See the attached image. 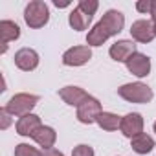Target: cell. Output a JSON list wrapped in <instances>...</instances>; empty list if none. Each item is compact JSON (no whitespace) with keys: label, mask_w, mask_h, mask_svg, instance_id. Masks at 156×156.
I'll list each match as a JSON object with an SVG mask.
<instances>
[{"label":"cell","mask_w":156,"mask_h":156,"mask_svg":"<svg viewBox=\"0 0 156 156\" xmlns=\"http://www.w3.org/2000/svg\"><path fill=\"white\" fill-rule=\"evenodd\" d=\"M118 94H119L121 99H125L129 103H136V105L151 103L152 98H154L152 88L145 83H127V85L118 88Z\"/></svg>","instance_id":"obj_1"},{"label":"cell","mask_w":156,"mask_h":156,"mask_svg":"<svg viewBox=\"0 0 156 156\" xmlns=\"http://www.w3.org/2000/svg\"><path fill=\"white\" fill-rule=\"evenodd\" d=\"M24 20L31 30H39L50 20V8L42 0H31L24 9Z\"/></svg>","instance_id":"obj_2"},{"label":"cell","mask_w":156,"mask_h":156,"mask_svg":"<svg viewBox=\"0 0 156 156\" xmlns=\"http://www.w3.org/2000/svg\"><path fill=\"white\" fill-rule=\"evenodd\" d=\"M39 103V96L35 94H15L8 103H6V110L11 114V116H17V118H22V116H28L31 114V110L35 108V105Z\"/></svg>","instance_id":"obj_3"},{"label":"cell","mask_w":156,"mask_h":156,"mask_svg":"<svg viewBox=\"0 0 156 156\" xmlns=\"http://www.w3.org/2000/svg\"><path fill=\"white\" fill-rule=\"evenodd\" d=\"M92 59V48L90 46H73L62 53V64L64 66H83Z\"/></svg>","instance_id":"obj_4"},{"label":"cell","mask_w":156,"mask_h":156,"mask_svg":"<svg viewBox=\"0 0 156 156\" xmlns=\"http://www.w3.org/2000/svg\"><path fill=\"white\" fill-rule=\"evenodd\" d=\"M101 112H103L101 103L96 98L90 96L79 108H77V119H79V123H83V125H92V123H96V119H98V116Z\"/></svg>","instance_id":"obj_5"},{"label":"cell","mask_w":156,"mask_h":156,"mask_svg":"<svg viewBox=\"0 0 156 156\" xmlns=\"http://www.w3.org/2000/svg\"><path fill=\"white\" fill-rule=\"evenodd\" d=\"M130 37L141 44H147V42H152L156 33H154V26H152V20H136L132 22L130 26Z\"/></svg>","instance_id":"obj_6"},{"label":"cell","mask_w":156,"mask_h":156,"mask_svg":"<svg viewBox=\"0 0 156 156\" xmlns=\"http://www.w3.org/2000/svg\"><path fill=\"white\" fill-rule=\"evenodd\" d=\"M134 53H136V44H134V41H129V39L116 41V42L108 48V55H110L116 62H127Z\"/></svg>","instance_id":"obj_7"},{"label":"cell","mask_w":156,"mask_h":156,"mask_svg":"<svg viewBox=\"0 0 156 156\" xmlns=\"http://www.w3.org/2000/svg\"><path fill=\"white\" fill-rule=\"evenodd\" d=\"M119 130H121V134H123L125 138H130V140H132L134 136L141 134V132H143V118H141V114L130 112V114L123 116V118H121Z\"/></svg>","instance_id":"obj_8"},{"label":"cell","mask_w":156,"mask_h":156,"mask_svg":"<svg viewBox=\"0 0 156 156\" xmlns=\"http://www.w3.org/2000/svg\"><path fill=\"white\" fill-rule=\"evenodd\" d=\"M125 66H127V70L132 73V75H136V77H147L149 73H151V59L145 55V53H140V51H136L127 62H125Z\"/></svg>","instance_id":"obj_9"},{"label":"cell","mask_w":156,"mask_h":156,"mask_svg":"<svg viewBox=\"0 0 156 156\" xmlns=\"http://www.w3.org/2000/svg\"><path fill=\"white\" fill-rule=\"evenodd\" d=\"M59 98H61L66 105H70V107H77V108H79V107L90 98V94H87L81 87L68 85V87H64V88L59 90Z\"/></svg>","instance_id":"obj_10"},{"label":"cell","mask_w":156,"mask_h":156,"mask_svg":"<svg viewBox=\"0 0 156 156\" xmlns=\"http://www.w3.org/2000/svg\"><path fill=\"white\" fill-rule=\"evenodd\" d=\"M15 64L22 72H31L39 66V53L33 48H20L15 53Z\"/></svg>","instance_id":"obj_11"},{"label":"cell","mask_w":156,"mask_h":156,"mask_svg":"<svg viewBox=\"0 0 156 156\" xmlns=\"http://www.w3.org/2000/svg\"><path fill=\"white\" fill-rule=\"evenodd\" d=\"M99 22L107 28V31L110 33V37H114V35H118V33L123 31V26H125V15H123L121 11H118V9H108V11L101 17Z\"/></svg>","instance_id":"obj_12"},{"label":"cell","mask_w":156,"mask_h":156,"mask_svg":"<svg viewBox=\"0 0 156 156\" xmlns=\"http://www.w3.org/2000/svg\"><path fill=\"white\" fill-rule=\"evenodd\" d=\"M39 127H42V123H41V118H39L37 114L22 116V118H19V121H17V125H15L17 134L26 136V138H31Z\"/></svg>","instance_id":"obj_13"},{"label":"cell","mask_w":156,"mask_h":156,"mask_svg":"<svg viewBox=\"0 0 156 156\" xmlns=\"http://www.w3.org/2000/svg\"><path fill=\"white\" fill-rule=\"evenodd\" d=\"M20 37V28L13 20H2L0 22V41H2V53L8 50V42L17 41Z\"/></svg>","instance_id":"obj_14"},{"label":"cell","mask_w":156,"mask_h":156,"mask_svg":"<svg viewBox=\"0 0 156 156\" xmlns=\"http://www.w3.org/2000/svg\"><path fill=\"white\" fill-rule=\"evenodd\" d=\"M31 138L46 151V149H53V145H55V141H57V132H55L53 127L42 125V127H39V129L35 130V134H33Z\"/></svg>","instance_id":"obj_15"},{"label":"cell","mask_w":156,"mask_h":156,"mask_svg":"<svg viewBox=\"0 0 156 156\" xmlns=\"http://www.w3.org/2000/svg\"><path fill=\"white\" fill-rule=\"evenodd\" d=\"M90 22H92V17L87 15L85 11H81L77 6H75V8L70 11V15H68V24H70L72 30H75V31L87 30V28L90 26Z\"/></svg>","instance_id":"obj_16"},{"label":"cell","mask_w":156,"mask_h":156,"mask_svg":"<svg viewBox=\"0 0 156 156\" xmlns=\"http://www.w3.org/2000/svg\"><path fill=\"white\" fill-rule=\"evenodd\" d=\"M130 147L136 154H149L154 149V138L141 132V134H138L130 140Z\"/></svg>","instance_id":"obj_17"},{"label":"cell","mask_w":156,"mask_h":156,"mask_svg":"<svg viewBox=\"0 0 156 156\" xmlns=\"http://www.w3.org/2000/svg\"><path fill=\"white\" fill-rule=\"evenodd\" d=\"M110 39V33L107 31V28L101 24V22H98L90 31H88V35H87V44L92 48V46H101V44H105L107 41Z\"/></svg>","instance_id":"obj_18"},{"label":"cell","mask_w":156,"mask_h":156,"mask_svg":"<svg viewBox=\"0 0 156 156\" xmlns=\"http://www.w3.org/2000/svg\"><path fill=\"white\" fill-rule=\"evenodd\" d=\"M96 123H98L103 130L112 132V130H118V129H119V125H121V118H119L118 114H114V112H101V114L98 116Z\"/></svg>","instance_id":"obj_19"},{"label":"cell","mask_w":156,"mask_h":156,"mask_svg":"<svg viewBox=\"0 0 156 156\" xmlns=\"http://www.w3.org/2000/svg\"><path fill=\"white\" fill-rule=\"evenodd\" d=\"M15 156H42V152L30 143H19L15 147Z\"/></svg>","instance_id":"obj_20"},{"label":"cell","mask_w":156,"mask_h":156,"mask_svg":"<svg viewBox=\"0 0 156 156\" xmlns=\"http://www.w3.org/2000/svg\"><path fill=\"white\" fill-rule=\"evenodd\" d=\"M77 8H79L81 11H85L87 15L94 17L96 11H98V8H99V2H98V0H81V2L77 4Z\"/></svg>","instance_id":"obj_21"},{"label":"cell","mask_w":156,"mask_h":156,"mask_svg":"<svg viewBox=\"0 0 156 156\" xmlns=\"http://www.w3.org/2000/svg\"><path fill=\"white\" fill-rule=\"evenodd\" d=\"M72 156H96V154H94V149H92L90 145H87V143H81V145L73 147V151H72Z\"/></svg>","instance_id":"obj_22"},{"label":"cell","mask_w":156,"mask_h":156,"mask_svg":"<svg viewBox=\"0 0 156 156\" xmlns=\"http://www.w3.org/2000/svg\"><path fill=\"white\" fill-rule=\"evenodd\" d=\"M136 9L140 13H149L152 11V0H140V2H136Z\"/></svg>","instance_id":"obj_23"},{"label":"cell","mask_w":156,"mask_h":156,"mask_svg":"<svg viewBox=\"0 0 156 156\" xmlns=\"http://www.w3.org/2000/svg\"><path fill=\"white\" fill-rule=\"evenodd\" d=\"M9 116H11V114L6 110V107H2V108H0V118H2V123H0V129H4V130H6V129L9 127V123H11Z\"/></svg>","instance_id":"obj_24"},{"label":"cell","mask_w":156,"mask_h":156,"mask_svg":"<svg viewBox=\"0 0 156 156\" xmlns=\"http://www.w3.org/2000/svg\"><path fill=\"white\" fill-rule=\"evenodd\" d=\"M42 156H64V154L59 152L57 149H46V151H42Z\"/></svg>","instance_id":"obj_25"},{"label":"cell","mask_w":156,"mask_h":156,"mask_svg":"<svg viewBox=\"0 0 156 156\" xmlns=\"http://www.w3.org/2000/svg\"><path fill=\"white\" fill-rule=\"evenodd\" d=\"M152 20H156V0H152V11H151Z\"/></svg>","instance_id":"obj_26"},{"label":"cell","mask_w":156,"mask_h":156,"mask_svg":"<svg viewBox=\"0 0 156 156\" xmlns=\"http://www.w3.org/2000/svg\"><path fill=\"white\" fill-rule=\"evenodd\" d=\"M53 4H55L57 8H66V6H70L68 2H59V0H55V2H53Z\"/></svg>","instance_id":"obj_27"},{"label":"cell","mask_w":156,"mask_h":156,"mask_svg":"<svg viewBox=\"0 0 156 156\" xmlns=\"http://www.w3.org/2000/svg\"><path fill=\"white\" fill-rule=\"evenodd\" d=\"M152 26H154V33H156V20H152Z\"/></svg>","instance_id":"obj_28"},{"label":"cell","mask_w":156,"mask_h":156,"mask_svg":"<svg viewBox=\"0 0 156 156\" xmlns=\"http://www.w3.org/2000/svg\"><path fill=\"white\" fill-rule=\"evenodd\" d=\"M154 132H156V121H154Z\"/></svg>","instance_id":"obj_29"}]
</instances>
